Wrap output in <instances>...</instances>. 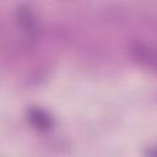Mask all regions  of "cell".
Returning a JSON list of instances; mask_svg holds the SVG:
<instances>
[{"mask_svg":"<svg viewBox=\"0 0 157 157\" xmlns=\"http://www.w3.org/2000/svg\"><path fill=\"white\" fill-rule=\"evenodd\" d=\"M28 117H29V120L32 121V124L40 130H47L52 126L50 117L42 109H38V108L31 109L28 113Z\"/></svg>","mask_w":157,"mask_h":157,"instance_id":"6da1fadb","label":"cell"},{"mask_svg":"<svg viewBox=\"0 0 157 157\" xmlns=\"http://www.w3.org/2000/svg\"><path fill=\"white\" fill-rule=\"evenodd\" d=\"M18 20H20V23L26 29L31 31V29L34 28V25H36L34 16H33V13L28 9H23V7L20 9V11H18Z\"/></svg>","mask_w":157,"mask_h":157,"instance_id":"7a4b0ae2","label":"cell"}]
</instances>
